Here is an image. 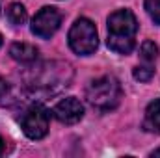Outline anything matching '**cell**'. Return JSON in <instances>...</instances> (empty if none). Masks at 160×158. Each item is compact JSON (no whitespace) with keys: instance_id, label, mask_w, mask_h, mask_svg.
Instances as JSON below:
<instances>
[{"instance_id":"cell-1","label":"cell","mask_w":160,"mask_h":158,"mask_svg":"<svg viewBox=\"0 0 160 158\" xmlns=\"http://www.w3.org/2000/svg\"><path fill=\"white\" fill-rule=\"evenodd\" d=\"M73 80V69L65 62H45L26 75V87L32 95H54L67 87Z\"/></svg>"},{"instance_id":"cell-2","label":"cell","mask_w":160,"mask_h":158,"mask_svg":"<svg viewBox=\"0 0 160 158\" xmlns=\"http://www.w3.org/2000/svg\"><path fill=\"white\" fill-rule=\"evenodd\" d=\"M138 21L130 9H118L108 17V48L118 54H130L136 45Z\"/></svg>"},{"instance_id":"cell-3","label":"cell","mask_w":160,"mask_h":158,"mask_svg":"<svg viewBox=\"0 0 160 158\" xmlns=\"http://www.w3.org/2000/svg\"><path fill=\"white\" fill-rule=\"evenodd\" d=\"M121 97H123L121 84L112 75H104V77L91 80L86 89L88 102L101 112H110V110L118 108L121 102Z\"/></svg>"},{"instance_id":"cell-4","label":"cell","mask_w":160,"mask_h":158,"mask_svg":"<svg viewBox=\"0 0 160 158\" xmlns=\"http://www.w3.org/2000/svg\"><path fill=\"white\" fill-rule=\"evenodd\" d=\"M69 47L73 52H77L78 56H89L97 50L99 47V37H97V28L95 24L86 19V17H80L75 21V24L71 26L69 30Z\"/></svg>"},{"instance_id":"cell-5","label":"cell","mask_w":160,"mask_h":158,"mask_svg":"<svg viewBox=\"0 0 160 158\" xmlns=\"http://www.w3.org/2000/svg\"><path fill=\"white\" fill-rule=\"evenodd\" d=\"M48 119H50V112L43 104H32L21 117L22 132L30 140L45 138L48 132Z\"/></svg>"},{"instance_id":"cell-6","label":"cell","mask_w":160,"mask_h":158,"mask_svg":"<svg viewBox=\"0 0 160 158\" xmlns=\"http://www.w3.org/2000/svg\"><path fill=\"white\" fill-rule=\"evenodd\" d=\"M60 24H62V13L52 6H45L32 19V34L41 39H48L58 32Z\"/></svg>"},{"instance_id":"cell-7","label":"cell","mask_w":160,"mask_h":158,"mask_svg":"<svg viewBox=\"0 0 160 158\" xmlns=\"http://www.w3.org/2000/svg\"><path fill=\"white\" fill-rule=\"evenodd\" d=\"M52 116L63 125H75L84 117V106L77 97H67L52 108Z\"/></svg>"},{"instance_id":"cell-8","label":"cell","mask_w":160,"mask_h":158,"mask_svg":"<svg viewBox=\"0 0 160 158\" xmlns=\"http://www.w3.org/2000/svg\"><path fill=\"white\" fill-rule=\"evenodd\" d=\"M9 56L19 63H34V62H38L39 50L28 43H13L9 47Z\"/></svg>"},{"instance_id":"cell-9","label":"cell","mask_w":160,"mask_h":158,"mask_svg":"<svg viewBox=\"0 0 160 158\" xmlns=\"http://www.w3.org/2000/svg\"><path fill=\"white\" fill-rule=\"evenodd\" d=\"M143 128L149 130V132H158L160 134V99L153 101V102L147 106Z\"/></svg>"},{"instance_id":"cell-10","label":"cell","mask_w":160,"mask_h":158,"mask_svg":"<svg viewBox=\"0 0 160 158\" xmlns=\"http://www.w3.org/2000/svg\"><path fill=\"white\" fill-rule=\"evenodd\" d=\"M6 13H8V21H9L13 26H21V24H24L26 19H28V13H26L24 6L19 4V2L9 4V7H8Z\"/></svg>"},{"instance_id":"cell-11","label":"cell","mask_w":160,"mask_h":158,"mask_svg":"<svg viewBox=\"0 0 160 158\" xmlns=\"http://www.w3.org/2000/svg\"><path fill=\"white\" fill-rule=\"evenodd\" d=\"M140 58L143 60V63H155L158 58V47L153 41H143L140 48Z\"/></svg>"},{"instance_id":"cell-12","label":"cell","mask_w":160,"mask_h":158,"mask_svg":"<svg viewBox=\"0 0 160 158\" xmlns=\"http://www.w3.org/2000/svg\"><path fill=\"white\" fill-rule=\"evenodd\" d=\"M153 65L155 63H143V65L134 67L132 77L136 80H140V82H149V80L153 78V75H155V67Z\"/></svg>"},{"instance_id":"cell-13","label":"cell","mask_w":160,"mask_h":158,"mask_svg":"<svg viewBox=\"0 0 160 158\" xmlns=\"http://www.w3.org/2000/svg\"><path fill=\"white\" fill-rule=\"evenodd\" d=\"M145 11L155 21V24H160V0H145Z\"/></svg>"},{"instance_id":"cell-14","label":"cell","mask_w":160,"mask_h":158,"mask_svg":"<svg viewBox=\"0 0 160 158\" xmlns=\"http://www.w3.org/2000/svg\"><path fill=\"white\" fill-rule=\"evenodd\" d=\"M8 91H9V84L6 82V78H4V77H0V101L8 95Z\"/></svg>"},{"instance_id":"cell-15","label":"cell","mask_w":160,"mask_h":158,"mask_svg":"<svg viewBox=\"0 0 160 158\" xmlns=\"http://www.w3.org/2000/svg\"><path fill=\"white\" fill-rule=\"evenodd\" d=\"M4 151H6V143H4V140L0 138V155H4Z\"/></svg>"},{"instance_id":"cell-16","label":"cell","mask_w":160,"mask_h":158,"mask_svg":"<svg viewBox=\"0 0 160 158\" xmlns=\"http://www.w3.org/2000/svg\"><path fill=\"white\" fill-rule=\"evenodd\" d=\"M151 156H160V147H158V149H155V151L151 153Z\"/></svg>"},{"instance_id":"cell-17","label":"cell","mask_w":160,"mask_h":158,"mask_svg":"<svg viewBox=\"0 0 160 158\" xmlns=\"http://www.w3.org/2000/svg\"><path fill=\"white\" fill-rule=\"evenodd\" d=\"M0 47H2V36H0Z\"/></svg>"}]
</instances>
